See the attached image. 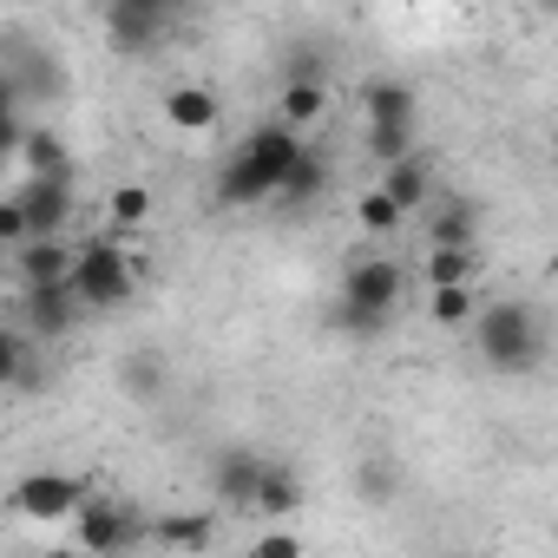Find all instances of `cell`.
Returning a JSON list of instances; mask_svg holds the SVG:
<instances>
[{
    "label": "cell",
    "instance_id": "cell-4",
    "mask_svg": "<svg viewBox=\"0 0 558 558\" xmlns=\"http://www.w3.org/2000/svg\"><path fill=\"white\" fill-rule=\"evenodd\" d=\"M73 538L86 551H132L151 538V512L138 499H106V493H86L73 506Z\"/></svg>",
    "mask_w": 558,
    "mask_h": 558
},
{
    "label": "cell",
    "instance_id": "cell-18",
    "mask_svg": "<svg viewBox=\"0 0 558 558\" xmlns=\"http://www.w3.org/2000/svg\"><path fill=\"white\" fill-rule=\"evenodd\" d=\"M323 112H329V80H283V99H276L283 125L310 132V125H323Z\"/></svg>",
    "mask_w": 558,
    "mask_h": 558
},
{
    "label": "cell",
    "instance_id": "cell-27",
    "mask_svg": "<svg viewBox=\"0 0 558 558\" xmlns=\"http://www.w3.org/2000/svg\"><path fill=\"white\" fill-rule=\"evenodd\" d=\"M106 210H112L119 230H138V223L151 217V191H145V184H119V191L106 197Z\"/></svg>",
    "mask_w": 558,
    "mask_h": 558
},
{
    "label": "cell",
    "instance_id": "cell-14",
    "mask_svg": "<svg viewBox=\"0 0 558 558\" xmlns=\"http://www.w3.org/2000/svg\"><path fill=\"white\" fill-rule=\"evenodd\" d=\"M250 512H263V519H296L303 512V473L283 466V460H263V480H256Z\"/></svg>",
    "mask_w": 558,
    "mask_h": 558
},
{
    "label": "cell",
    "instance_id": "cell-15",
    "mask_svg": "<svg viewBox=\"0 0 558 558\" xmlns=\"http://www.w3.org/2000/svg\"><path fill=\"white\" fill-rule=\"evenodd\" d=\"M381 191L401 204V217H414V210L434 197V171H427V158H421V151H408V158L381 165Z\"/></svg>",
    "mask_w": 558,
    "mask_h": 558
},
{
    "label": "cell",
    "instance_id": "cell-2",
    "mask_svg": "<svg viewBox=\"0 0 558 558\" xmlns=\"http://www.w3.org/2000/svg\"><path fill=\"white\" fill-rule=\"evenodd\" d=\"M545 349H551V336H545L538 303L499 296V303L473 310V355H480V368H493V375H538Z\"/></svg>",
    "mask_w": 558,
    "mask_h": 558
},
{
    "label": "cell",
    "instance_id": "cell-17",
    "mask_svg": "<svg viewBox=\"0 0 558 558\" xmlns=\"http://www.w3.org/2000/svg\"><path fill=\"white\" fill-rule=\"evenodd\" d=\"M14 269H21V283H53V276L73 269V250L60 236H27L14 243Z\"/></svg>",
    "mask_w": 558,
    "mask_h": 558
},
{
    "label": "cell",
    "instance_id": "cell-24",
    "mask_svg": "<svg viewBox=\"0 0 558 558\" xmlns=\"http://www.w3.org/2000/svg\"><path fill=\"white\" fill-rule=\"evenodd\" d=\"M473 310H480L473 283H434V290H427V316H434L440 329H466V323H473Z\"/></svg>",
    "mask_w": 558,
    "mask_h": 558
},
{
    "label": "cell",
    "instance_id": "cell-5",
    "mask_svg": "<svg viewBox=\"0 0 558 558\" xmlns=\"http://www.w3.org/2000/svg\"><path fill=\"white\" fill-rule=\"evenodd\" d=\"M401 296H408V263L401 256H355L349 269H342V290H336V303H349V310H375V316H401Z\"/></svg>",
    "mask_w": 558,
    "mask_h": 558
},
{
    "label": "cell",
    "instance_id": "cell-11",
    "mask_svg": "<svg viewBox=\"0 0 558 558\" xmlns=\"http://www.w3.org/2000/svg\"><path fill=\"white\" fill-rule=\"evenodd\" d=\"M421 210H427V243H466V250H480V204L466 191H440Z\"/></svg>",
    "mask_w": 558,
    "mask_h": 558
},
{
    "label": "cell",
    "instance_id": "cell-19",
    "mask_svg": "<svg viewBox=\"0 0 558 558\" xmlns=\"http://www.w3.org/2000/svg\"><path fill=\"white\" fill-rule=\"evenodd\" d=\"M401 486H408V473H401L395 453H362V466H355V493H362V506H395Z\"/></svg>",
    "mask_w": 558,
    "mask_h": 558
},
{
    "label": "cell",
    "instance_id": "cell-9",
    "mask_svg": "<svg viewBox=\"0 0 558 558\" xmlns=\"http://www.w3.org/2000/svg\"><path fill=\"white\" fill-rule=\"evenodd\" d=\"M80 316H86V303L73 296L66 276H53V283H21V329H27L34 342H60V336H73Z\"/></svg>",
    "mask_w": 558,
    "mask_h": 558
},
{
    "label": "cell",
    "instance_id": "cell-30",
    "mask_svg": "<svg viewBox=\"0 0 558 558\" xmlns=\"http://www.w3.org/2000/svg\"><path fill=\"white\" fill-rule=\"evenodd\" d=\"M538 14H558V0H538Z\"/></svg>",
    "mask_w": 558,
    "mask_h": 558
},
{
    "label": "cell",
    "instance_id": "cell-23",
    "mask_svg": "<svg viewBox=\"0 0 558 558\" xmlns=\"http://www.w3.org/2000/svg\"><path fill=\"white\" fill-rule=\"evenodd\" d=\"M473 269H480V250H466V243H427V290L434 283H473Z\"/></svg>",
    "mask_w": 558,
    "mask_h": 558
},
{
    "label": "cell",
    "instance_id": "cell-20",
    "mask_svg": "<svg viewBox=\"0 0 558 558\" xmlns=\"http://www.w3.org/2000/svg\"><path fill=\"white\" fill-rule=\"evenodd\" d=\"M210 538H217V519H210V512H158V519H151V545L204 551Z\"/></svg>",
    "mask_w": 558,
    "mask_h": 558
},
{
    "label": "cell",
    "instance_id": "cell-22",
    "mask_svg": "<svg viewBox=\"0 0 558 558\" xmlns=\"http://www.w3.org/2000/svg\"><path fill=\"white\" fill-rule=\"evenodd\" d=\"M14 151H21L27 171H73V151H66V138H60L53 125H27Z\"/></svg>",
    "mask_w": 558,
    "mask_h": 558
},
{
    "label": "cell",
    "instance_id": "cell-12",
    "mask_svg": "<svg viewBox=\"0 0 558 558\" xmlns=\"http://www.w3.org/2000/svg\"><path fill=\"white\" fill-rule=\"evenodd\" d=\"M323 197H329V158L303 138L296 165L283 171V184H276V197H269V204H283V210H310V204H323Z\"/></svg>",
    "mask_w": 558,
    "mask_h": 558
},
{
    "label": "cell",
    "instance_id": "cell-3",
    "mask_svg": "<svg viewBox=\"0 0 558 558\" xmlns=\"http://www.w3.org/2000/svg\"><path fill=\"white\" fill-rule=\"evenodd\" d=\"M138 256H125L119 250V236H86L80 250H73V269H66V283H73V296L86 303V316H112V310H125L132 296H138Z\"/></svg>",
    "mask_w": 558,
    "mask_h": 558
},
{
    "label": "cell",
    "instance_id": "cell-10",
    "mask_svg": "<svg viewBox=\"0 0 558 558\" xmlns=\"http://www.w3.org/2000/svg\"><path fill=\"white\" fill-rule=\"evenodd\" d=\"M263 460H269V453H256V447H223V453L210 460V493H217V506L250 512L256 480H263Z\"/></svg>",
    "mask_w": 558,
    "mask_h": 558
},
{
    "label": "cell",
    "instance_id": "cell-7",
    "mask_svg": "<svg viewBox=\"0 0 558 558\" xmlns=\"http://www.w3.org/2000/svg\"><path fill=\"white\" fill-rule=\"evenodd\" d=\"M86 493H93V480L60 473V466H40V473H21V480H14L8 506H14L21 519H34V525H53V519H73V506H80Z\"/></svg>",
    "mask_w": 558,
    "mask_h": 558
},
{
    "label": "cell",
    "instance_id": "cell-21",
    "mask_svg": "<svg viewBox=\"0 0 558 558\" xmlns=\"http://www.w3.org/2000/svg\"><path fill=\"white\" fill-rule=\"evenodd\" d=\"M217 112H223V106H217L210 86H171V93H165V119H171L178 132H210Z\"/></svg>",
    "mask_w": 558,
    "mask_h": 558
},
{
    "label": "cell",
    "instance_id": "cell-6",
    "mask_svg": "<svg viewBox=\"0 0 558 558\" xmlns=\"http://www.w3.org/2000/svg\"><path fill=\"white\" fill-rule=\"evenodd\" d=\"M197 0H106V40L112 53H151L178 14H191Z\"/></svg>",
    "mask_w": 558,
    "mask_h": 558
},
{
    "label": "cell",
    "instance_id": "cell-28",
    "mask_svg": "<svg viewBox=\"0 0 558 558\" xmlns=\"http://www.w3.org/2000/svg\"><path fill=\"white\" fill-rule=\"evenodd\" d=\"M14 243H27V217L14 197H0V250H14Z\"/></svg>",
    "mask_w": 558,
    "mask_h": 558
},
{
    "label": "cell",
    "instance_id": "cell-1",
    "mask_svg": "<svg viewBox=\"0 0 558 558\" xmlns=\"http://www.w3.org/2000/svg\"><path fill=\"white\" fill-rule=\"evenodd\" d=\"M296 151H303V132H296V125H283V119L250 125V138H243V145L223 158V171H217V204H223V210H256V204H269L276 184H283V171L296 165Z\"/></svg>",
    "mask_w": 558,
    "mask_h": 558
},
{
    "label": "cell",
    "instance_id": "cell-29",
    "mask_svg": "<svg viewBox=\"0 0 558 558\" xmlns=\"http://www.w3.org/2000/svg\"><path fill=\"white\" fill-rule=\"evenodd\" d=\"M256 551H263V558H296L303 538H296V532H269V538H256Z\"/></svg>",
    "mask_w": 558,
    "mask_h": 558
},
{
    "label": "cell",
    "instance_id": "cell-25",
    "mask_svg": "<svg viewBox=\"0 0 558 558\" xmlns=\"http://www.w3.org/2000/svg\"><path fill=\"white\" fill-rule=\"evenodd\" d=\"M355 223H362L368 236H395V230H401V204L375 184V191H362V197H355Z\"/></svg>",
    "mask_w": 558,
    "mask_h": 558
},
{
    "label": "cell",
    "instance_id": "cell-8",
    "mask_svg": "<svg viewBox=\"0 0 558 558\" xmlns=\"http://www.w3.org/2000/svg\"><path fill=\"white\" fill-rule=\"evenodd\" d=\"M21 217H27V236H60L80 210L73 197V171H27V184L14 191Z\"/></svg>",
    "mask_w": 558,
    "mask_h": 558
},
{
    "label": "cell",
    "instance_id": "cell-13",
    "mask_svg": "<svg viewBox=\"0 0 558 558\" xmlns=\"http://www.w3.org/2000/svg\"><path fill=\"white\" fill-rule=\"evenodd\" d=\"M40 381H47L40 342L21 323H0V388H40Z\"/></svg>",
    "mask_w": 558,
    "mask_h": 558
},
{
    "label": "cell",
    "instance_id": "cell-16",
    "mask_svg": "<svg viewBox=\"0 0 558 558\" xmlns=\"http://www.w3.org/2000/svg\"><path fill=\"white\" fill-rule=\"evenodd\" d=\"M362 112H368V125H395V119H408L414 125V112H421V93L408 86V80H368L362 86Z\"/></svg>",
    "mask_w": 558,
    "mask_h": 558
},
{
    "label": "cell",
    "instance_id": "cell-26",
    "mask_svg": "<svg viewBox=\"0 0 558 558\" xmlns=\"http://www.w3.org/2000/svg\"><path fill=\"white\" fill-rule=\"evenodd\" d=\"M408 151H414V125H408V119H395V125H368V158L395 165V158H408Z\"/></svg>",
    "mask_w": 558,
    "mask_h": 558
}]
</instances>
